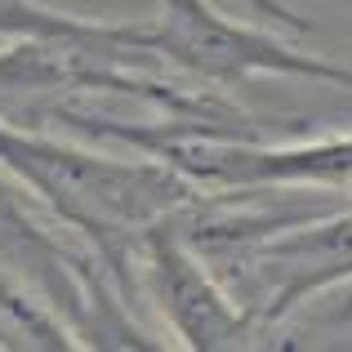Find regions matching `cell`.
I'll return each instance as SVG.
<instances>
[{
	"mask_svg": "<svg viewBox=\"0 0 352 352\" xmlns=\"http://www.w3.org/2000/svg\"><path fill=\"white\" fill-rule=\"evenodd\" d=\"M0 89L5 94H120L138 98L170 120L210 129L223 143H258L263 125L214 89L156 76L165 63L161 18H103L58 14L32 0H0Z\"/></svg>",
	"mask_w": 352,
	"mask_h": 352,
	"instance_id": "cell-1",
	"label": "cell"
},
{
	"mask_svg": "<svg viewBox=\"0 0 352 352\" xmlns=\"http://www.w3.org/2000/svg\"><path fill=\"white\" fill-rule=\"evenodd\" d=\"M0 170L85 241L129 299L138 285V241L206 197V188L156 156L125 161L9 120H0Z\"/></svg>",
	"mask_w": 352,
	"mask_h": 352,
	"instance_id": "cell-2",
	"label": "cell"
},
{
	"mask_svg": "<svg viewBox=\"0 0 352 352\" xmlns=\"http://www.w3.org/2000/svg\"><path fill=\"white\" fill-rule=\"evenodd\" d=\"M210 267L223 276V285L245 276L250 290L236 294V299L272 335L312 294L352 281V210L312 214L303 223L276 228V232L254 236L245 245H236L232 254L214 258Z\"/></svg>",
	"mask_w": 352,
	"mask_h": 352,
	"instance_id": "cell-3",
	"label": "cell"
},
{
	"mask_svg": "<svg viewBox=\"0 0 352 352\" xmlns=\"http://www.w3.org/2000/svg\"><path fill=\"white\" fill-rule=\"evenodd\" d=\"M156 18L165 27V63L201 85L236 89L254 76H303L321 85H352V67L303 54L258 27H241L214 14L206 0H161Z\"/></svg>",
	"mask_w": 352,
	"mask_h": 352,
	"instance_id": "cell-4",
	"label": "cell"
},
{
	"mask_svg": "<svg viewBox=\"0 0 352 352\" xmlns=\"http://www.w3.org/2000/svg\"><path fill=\"white\" fill-rule=\"evenodd\" d=\"M138 281L183 348L223 352L254 348L258 339H267L263 321L228 290L223 276L170 223L152 228L138 241Z\"/></svg>",
	"mask_w": 352,
	"mask_h": 352,
	"instance_id": "cell-5",
	"label": "cell"
},
{
	"mask_svg": "<svg viewBox=\"0 0 352 352\" xmlns=\"http://www.w3.org/2000/svg\"><path fill=\"white\" fill-rule=\"evenodd\" d=\"M165 165L206 192H267V188H352V134L299 138V143H179Z\"/></svg>",
	"mask_w": 352,
	"mask_h": 352,
	"instance_id": "cell-6",
	"label": "cell"
},
{
	"mask_svg": "<svg viewBox=\"0 0 352 352\" xmlns=\"http://www.w3.org/2000/svg\"><path fill=\"white\" fill-rule=\"evenodd\" d=\"M254 14H263V18H272V23H281V27H290V32H308V18H299L294 9H285L281 0H245Z\"/></svg>",
	"mask_w": 352,
	"mask_h": 352,
	"instance_id": "cell-7",
	"label": "cell"
}]
</instances>
